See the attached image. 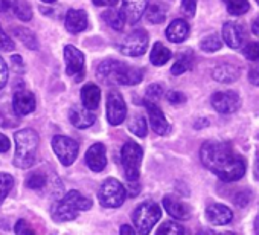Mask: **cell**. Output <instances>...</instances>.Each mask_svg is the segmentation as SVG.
Wrapping results in <instances>:
<instances>
[{"instance_id": "1", "label": "cell", "mask_w": 259, "mask_h": 235, "mask_svg": "<svg viewBox=\"0 0 259 235\" xmlns=\"http://www.w3.org/2000/svg\"><path fill=\"white\" fill-rule=\"evenodd\" d=\"M200 158L203 165L223 182H236L247 170L245 159L229 142H204L200 150Z\"/></svg>"}, {"instance_id": "2", "label": "cell", "mask_w": 259, "mask_h": 235, "mask_svg": "<svg viewBox=\"0 0 259 235\" xmlns=\"http://www.w3.org/2000/svg\"><path fill=\"white\" fill-rule=\"evenodd\" d=\"M98 80L105 84H120V86H135L139 84L144 78L141 69L132 67L117 60L102 61L96 69Z\"/></svg>"}, {"instance_id": "3", "label": "cell", "mask_w": 259, "mask_h": 235, "mask_svg": "<svg viewBox=\"0 0 259 235\" xmlns=\"http://www.w3.org/2000/svg\"><path fill=\"white\" fill-rule=\"evenodd\" d=\"M14 139H16L14 165L22 170L31 168L37 161L38 135L31 129H25V130L17 132Z\"/></svg>"}, {"instance_id": "4", "label": "cell", "mask_w": 259, "mask_h": 235, "mask_svg": "<svg viewBox=\"0 0 259 235\" xmlns=\"http://www.w3.org/2000/svg\"><path fill=\"white\" fill-rule=\"evenodd\" d=\"M92 208V200L84 197L78 191H69L52 208V218L55 221H70L78 217V211H87Z\"/></svg>"}, {"instance_id": "5", "label": "cell", "mask_w": 259, "mask_h": 235, "mask_svg": "<svg viewBox=\"0 0 259 235\" xmlns=\"http://www.w3.org/2000/svg\"><path fill=\"white\" fill-rule=\"evenodd\" d=\"M132 218L138 229V233L148 235L151 229L154 227V224L162 218V208L156 202H151V200L144 202L135 209Z\"/></svg>"}, {"instance_id": "6", "label": "cell", "mask_w": 259, "mask_h": 235, "mask_svg": "<svg viewBox=\"0 0 259 235\" xmlns=\"http://www.w3.org/2000/svg\"><path fill=\"white\" fill-rule=\"evenodd\" d=\"M144 151L142 147L135 141H126L120 150L122 167L125 171V177L130 182H136L141 176V164H142Z\"/></svg>"}, {"instance_id": "7", "label": "cell", "mask_w": 259, "mask_h": 235, "mask_svg": "<svg viewBox=\"0 0 259 235\" xmlns=\"http://www.w3.org/2000/svg\"><path fill=\"white\" fill-rule=\"evenodd\" d=\"M98 199L104 208H119L126 199V189L117 179H107L98 191Z\"/></svg>"}, {"instance_id": "8", "label": "cell", "mask_w": 259, "mask_h": 235, "mask_svg": "<svg viewBox=\"0 0 259 235\" xmlns=\"http://www.w3.org/2000/svg\"><path fill=\"white\" fill-rule=\"evenodd\" d=\"M148 42H150V37L145 29H135L120 43L119 51H120V54H123L126 57H141L147 52Z\"/></svg>"}, {"instance_id": "9", "label": "cell", "mask_w": 259, "mask_h": 235, "mask_svg": "<svg viewBox=\"0 0 259 235\" xmlns=\"http://www.w3.org/2000/svg\"><path fill=\"white\" fill-rule=\"evenodd\" d=\"M52 148L64 167L72 165L75 159L78 158V151H79V145L76 141L67 136H61V135H57L52 138Z\"/></svg>"}, {"instance_id": "10", "label": "cell", "mask_w": 259, "mask_h": 235, "mask_svg": "<svg viewBox=\"0 0 259 235\" xmlns=\"http://www.w3.org/2000/svg\"><path fill=\"white\" fill-rule=\"evenodd\" d=\"M126 104L117 90H111L107 96V118L111 126H119L125 121Z\"/></svg>"}, {"instance_id": "11", "label": "cell", "mask_w": 259, "mask_h": 235, "mask_svg": "<svg viewBox=\"0 0 259 235\" xmlns=\"http://www.w3.org/2000/svg\"><path fill=\"white\" fill-rule=\"evenodd\" d=\"M212 107L223 114L235 113L241 107V98L236 92L233 90H224V92H217L212 95Z\"/></svg>"}, {"instance_id": "12", "label": "cell", "mask_w": 259, "mask_h": 235, "mask_svg": "<svg viewBox=\"0 0 259 235\" xmlns=\"http://www.w3.org/2000/svg\"><path fill=\"white\" fill-rule=\"evenodd\" d=\"M144 104H145V108H147L148 116H150V126H151V129H153L157 135H160V136L168 135V133L171 132V126H169V123L166 121V118H165L163 111L160 110V107H159L156 102L148 101V99H145Z\"/></svg>"}, {"instance_id": "13", "label": "cell", "mask_w": 259, "mask_h": 235, "mask_svg": "<svg viewBox=\"0 0 259 235\" xmlns=\"http://www.w3.org/2000/svg\"><path fill=\"white\" fill-rule=\"evenodd\" d=\"M35 96L32 92L20 87L16 89V93L13 96V108L17 116H26L35 110Z\"/></svg>"}, {"instance_id": "14", "label": "cell", "mask_w": 259, "mask_h": 235, "mask_svg": "<svg viewBox=\"0 0 259 235\" xmlns=\"http://www.w3.org/2000/svg\"><path fill=\"white\" fill-rule=\"evenodd\" d=\"M64 61H66V73L70 76H75L78 73H82L84 69V55L79 49H76L72 45L64 46Z\"/></svg>"}, {"instance_id": "15", "label": "cell", "mask_w": 259, "mask_h": 235, "mask_svg": "<svg viewBox=\"0 0 259 235\" xmlns=\"http://www.w3.org/2000/svg\"><path fill=\"white\" fill-rule=\"evenodd\" d=\"M148 7V0H122V13L130 25L141 20Z\"/></svg>"}, {"instance_id": "16", "label": "cell", "mask_w": 259, "mask_h": 235, "mask_svg": "<svg viewBox=\"0 0 259 235\" xmlns=\"http://www.w3.org/2000/svg\"><path fill=\"white\" fill-rule=\"evenodd\" d=\"M85 164L89 168L95 173H99L107 165V156H105V147L104 144H93L87 153H85Z\"/></svg>"}, {"instance_id": "17", "label": "cell", "mask_w": 259, "mask_h": 235, "mask_svg": "<svg viewBox=\"0 0 259 235\" xmlns=\"http://www.w3.org/2000/svg\"><path fill=\"white\" fill-rule=\"evenodd\" d=\"M206 217L212 224L223 226V224H229L233 220V212L226 205L212 203L206 209Z\"/></svg>"}, {"instance_id": "18", "label": "cell", "mask_w": 259, "mask_h": 235, "mask_svg": "<svg viewBox=\"0 0 259 235\" xmlns=\"http://www.w3.org/2000/svg\"><path fill=\"white\" fill-rule=\"evenodd\" d=\"M69 120L76 129H89L95 123V114L84 105H73L69 111Z\"/></svg>"}, {"instance_id": "19", "label": "cell", "mask_w": 259, "mask_h": 235, "mask_svg": "<svg viewBox=\"0 0 259 235\" xmlns=\"http://www.w3.org/2000/svg\"><path fill=\"white\" fill-rule=\"evenodd\" d=\"M64 25L70 34H78V32L84 31L89 26L87 13L82 10H69L66 14V19H64Z\"/></svg>"}, {"instance_id": "20", "label": "cell", "mask_w": 259, "mask_h": 235, "mask_svg": "<svg viewBox=\"0 0 259 235\" xmlns=\"http://www.w3.org/2000/svg\"><path fill=\"white\" fill-rule=\"evenodd\" d=\"M163 208L171 217L177 220H188L191 217V208L174 195H166L163 199Z\"/></svg>"}, {"instance_id": "21", "label": "cell", "mask_w": 259, "mask_h": 235, "mask_svg": "<svg viewBox=\"0 0 259 235\" xmlns=\"http://www.w3.org/2000/svg\"><path fill=\"white\" fill-rule=\"evenodd\" d=\"M221 34H223L224 43L232 49H238L244 43V31H242V28H239L238 25H235L232 22H229V23H226L223 26Z\"/></svg>"}, {"instance_id": "22", "label": "cell", "mask_w": 259, "mask_h": 235, "mask_svg": "<svg viewBox=\"0 0 259 235\" xmlns=\"http://www.w3.org/2000/svg\"><path fill=\"white\" fill-rule=\"evenodd\" d=\"M241 72L238 69V66L230 64V63H223L220 66H217L212 72V78L218 83H224V84H230L235 83L239 78Z\"/></svg>"}, {"instance_id": "23", "label": "cell", "mask_w": 259, "mask_h": 235, "mask_svg": "<svg viewBox=\"0 0 259 235\" xmlns=\"http://www.w3.org/2000/svg\"><path fill=\"white\" fill-rule=\"evenodd\" d=\"M188 35H189V25L182 19L172 20L166 29V38L172 43H182L188 38Z\"/></svg>"}, {"instance_id": "24", "label": "cell", "mask_w": 259, "mask_h": 235, "mask_svg": "<svg viewBox=\"0 0 259 235\" xmlns=\"http://www.w3.org/2000/svg\"><path fill=\"white\" fill-rule=\"evenodd\" d=\"M82 105L89 110H95L101 101V89L96 84H85L81 90Z\"/></svg>"}, {"instance_id": "25", "label": "cell", "mask_w": 259, "mask_h": 235, "mask_svg": "<svg viewBox=\"0 0 259 235\" xmlns=\"http://www.w3.org/2000/svg\"><path fill=\"white\" fill-rule=\"evenodd\" d=\"M171 57H172L171 51H169L166 46H163L160 42H157V43H154V46H153V49H151L150 61H151L154 66H163V64H166V63L171 60Z\"/></svg>"}, {"instance_id": "26", "label": "cell", "mask_w": 259, "mask_h": 235, "mask_svg": "<svg viewBox=\"0 0 259 235\" xmlns=\"http://www.w3.org/2000/svg\"><path fill=\"white\" fill-rule=\"evenodd\" d=\"M102 19L105 20V23L116 29V31H122L123 26H125V16L122 13V10H114V8H110L107 10L104 14H102Z\"/></svg>"}, {"instance_id": "27", "label": "cell", "mask_w": 259, "mask_h": 235, "mask_svg": "<svg viewBox=\"0 0 259 235\" xmlns=\"http://www.w3.org/2000/svg\"><path fill=\"white\" fill-rule=\"evenodd\" d=\"M144 14H145V19H147L150 23H153V25L163 23L165 19H166V10H165L163 7L157 5V4H153V5L147 7V10H145Z\"/></svg>"}, {"instance_id": "28", "label": "cell", "mask_w": 259, "mask_h": 235, "mask_svg": "<svg viewBox=\"0 0 259 235\" xmlns=\"http://www.w3.org/2000/svg\"><path fill=\"white\" fill-rule=\"evenodd\" d=\"M14 35L28 48V49H32V51H35V49H38V42H37V37L34 35V32H31L29 29H26V28H20V26H17V28H14Z\"/></svg>"}, {"instance_id": "29", "label": "cell", "mask_w": 259, "mask_h": 235, "mask_svg": "<svg viewBox=\"0 0 259 235\" xmlns=\"http://www.w3.org/2000/svg\"><path fill=\"white\" fill-rule=\"evenodd\" d=\"M226 10L232 16H242L250 10L248 0H223Z\"/></svg>"}, {"instance_id": "30", "label": "cell", "mask_w": 259, "mask_h": 235, "mask_svg": "<svg viewBox=\"0 0 259 235\" xmlns=\"http://www.w3.org/2000/svg\"><path fill=\"white\" fill-rule=\"evenodd\" d=\"M156 235H189L188 229L176 221H165L157 229Z\"/></svg>"}, {"instance_id": "31", "label": "cell", "mask_w": 259, "mask_h": 235, "mask_svg": "<svg viewBox=\"0 0 259 235\" xmlns=\"http://www.w3.org/2000/svg\"><path fill=\"white\" fill-rule=\"evenodd\" d=\"M191 67H192V54L191 52H185V54H182L179 57V60L171 67V73L172 75H182L186 70H189Z\"/></svg>"}, {"instance_id": "32", "label": "cell", "mask_w": 259, "mask_h": 235, "mask_svg": "<svg viewBox=\"0 0 259 235\" xmlns=\"http://www.w3.org/2000/svg\"><path fill=\"white\" fill-rule=\"evenodd\" d=\"M128 129L132 133H135L136 136L139 138H145L147 136V132H148V126H147V121L144 116H136L133 118L132 121L128 124Z\"/></svg>"}, {"instance_id": "33", "label": "cell", "mask_w": 259, "mask_h": 235, "mask_svg": "<svg viewBox=\"0 0 259 235\" xmlns=\"http://www.w3.org/2000/svg\"><path fill=\"white\" fill-rule=\"evenodd\" d=\"M221 46H223V43H221L220 37L215 35V34L207 35V37L203 38L201 43H200V48H201L204 52H217V51L221 49Z\"/></svg>"}, {"instance_id": "34", "label": "cell", "mask_w": 259, "mask_h": 235, "mask_svg": "<svg viewBox=\"0 0 259 235\" xmlns=\"http://www.w3.org/2000/svg\"><path fill=\"white\" fill-rule=\"evenodd\" d=\"M13 185H14L13 176H10L7 173H0V203L7 199V195L10 194Z\"/></svg>"}, {"instance_id": "35", "label": "cell", "mask_w": 259, "mask_h": 235, "mask_svg": "<svg viewBox=\"0 0 259 235\" xmlns=\"http://www.w3.org/2000/svg\"><path fill=\"white\" fill-rule=\"evenodd\" d=\"M46 183H48V179L43 173H32L26 180V186L31 189H41L46 186Z\"/></svg>"}, {"instance_id": "36", "label": "cell", "mask_w": 259, "mask_h": 235, "mask_svg": "<svg viewBox=\"0 0 259 235\" xmlns=\"http://www.w3.org/2000/svg\"><path fill=\"white\" fill-rule=\"evenodd\" d=\"M14 13L23 22H28V20L32 19V10L29 8V5L25 2V0H17V5L14 8Z\"/></svg>"}, {"instance_id": "37", "label": "cell", "mask_w": 259, "mask_h": 235, "mask_svg": "<svg viewBox=\"0 0 259 235\" xmlns=\"http://www.w3.org/2000/svg\"><path fill=\"white\" fill-rule=\"evenodd\" d=\"M242 54L250 61H259V42H253V43H248L247 46H244Z\"/></svg>"}, {"instance_id": "38", "label": "cell", "mask_w": 259, "mask_h": 235, "mask_svg": "<svg viewBox=\"0 0 259 235\" xmlns=\"http://www.w3.org/2000/svg\"><path fill=\"white\" fill-rule=\"evenodd\" d=\"M162 96H163V87H162L160 84H151V86L147 89V98H145V99L156 102V101H159Z\"/></svg>"}, {"instance_id": "39", "label": "cell", "mask_w": 259, "mask_h": 235, "mask_svg": "<svg viewBox=\"0 0 259 235\" xmlns=\"http://www.w3.org/2000/svg\"><path fill=\"white\" fill-rule=\"evenodd\" d=\"M14 232L16 235H35V230L31 227V224L26 220H19L14 226Z\"/></svg>"}, {"instance_id": "40", "label": "cell", "mask_w": 259, "mask_h": 235, "mask_svg": "<svg viewBox=\"0 0 259 235\" xmlns=\"http://www.w3.org/2000/svg\"><path fill=\"white\" fill-rule=\"evenodd\" d=\"M14 42L4 32L2 26H0V51H14Z\"/></svg>"}, {"instance_id": "41", "label": "cell", "mask_w": 259, "mask_h": 235, "mask_svg": "<svg viewBox=\"0 0 259 235\" xmlns=\"http://www.w3.org/2000/svg\"><path fill=\"white\" fill-rule=\"evenodd\" d=\"M166 98H168V101H169L171 104H174V105H179V104L186 102V96H185L182 92H177V90H171V92H168Z\"/></svg>"}, {"instance_id": "42", "label": "cell", "mask_w": 259, "mask_h": 235, "mask_svg": "<svg viewBox=\"0 0 259 235\" xmlns=\"http://www.w3.org/2000/svg\"><path fill=\"white\" fill-rule=\"evenodd\" d=\"M197 8V0H182V10L186 16L192 17L195 14Z\"/></svg>"}, {"instance_id": "43", "label": "cell", "mask_w": 259, "mask_h": 235, "mask_svg": "<svg viewBox=\"0 0 259 235\" xmlns=\"http://www.w3.org/2000/svg\"><path fill=\"white\" fill-rule=\"evenodd\" d=\"M250 199H251V192L247 191V189H244V191L238 192V195L235 197V203L238 206H245L250 202Z\"/></svg>"}, {"instance_id": "44", "label": "cell", "mask_w": 259, "mask_h": 235, "mask_svg": "<svg viewBox=\"0 0 259 235\" xmlns=\"http://www.w3.org/2000/svg\"><path fill=\"white\" fill-rule=\"evenodd\" d=\"M7 81H8V67H7V63L4 61V58L0 57V89H4Z\"/></svg>"}, {"instance_id": "45", "label": "cell", "mask_w": 259, "mask_h": 235, "mask_svg": "<svg viewBox=\"0 0 259 235\" xmlns=\"http://www.w3.org/2000/svg\"><path fill=\"white\" fill-rule=\"evenodd\" d=\"M17 0H0V13L5 14L8 11H14Z\"/></svg>"}, {"instance_id": "46", "label": "cell", "mask_w": 259, "mask_h": 235, "mask_svg": "<svg viewBox=\"0 0 259 235\" xmlns=\"http://www.w3.org/2000/svg\"><path fill=\"white\" fill-rule=\"evenodd\" d=\"M11 63H13L14 70H17L19 73H23V72H25V64H23L20 55H13V57H11Z\"/></svg>"}, {"instance_id": "47", "label": "cell", "mask_w": 259, "mask_h": 235, "mask_svg": "<svg viewBox=\"0 0 259 235\" xmlns=\"http://www.w3.org/2000/svg\"><path fill=\"white\" fill-rule=\"evenodd\" d=\"M248 81L254 86H259V64L253 66L248 72Z\"/></svg>"}, {"instance_id": "48", "label": "cell", "mask_w": 259, "mask_h": 235, "mask_svg": "<svg viewBox=\"0 0 259 235\" xmlns=\"http://www.w3.org/2000/svg\"><path fill=\"white\" fill-rule=\"evenodd\" d=\"M10 147H11L10 139H8L5 135L0 133V153H7V151L10 150Z\"/></svg>"}, {"instance_id": "49", "label": "cell", "mask_w": 259, "mask_h": 235, "mask_svg": "<svg viewBox=\"0 0 259 235\" xmlns=\"http://www.w3.org/2000/svg\"><path fill=\"white\" fill-rule=\"evenodd\" d=\"M96 7H114L117 0H92Z\"/></svg>"}, {"instance_id": "50", "label": "cell", "mask_w": 259, "mask_h": 235, "mask_svg": "<svg viewBox=\"0 0 259 235\" xmlns=\"http://www.w3.org/2000/svg\"><path fill=\"white\" fill-rule=\"evenodd\" d=\"M120 235H136V230L130 224H123L120 227Z\"/></svg>"}, {"instance_id": "51", "label": "cell", "mask_w": 259, "mask_h": 235, "mask_svg": "<svg viewBox=\"0 0 259 235\" xmlns=\"http://www.w3.org/2000/svg\"><path fill=\"white\" fill-rule=\"evenodd\" d=\"M251 31H253V34H254V35H257V37H259V17L253 22V25H251Z\"/></svg>"}, {"instance_id": "52", "label": "cell", "mask_w": 259, "mask_h": 235, "mask_svg": "<svg viewBox=\"0 0 259 235\" xmlns=\"http://www.w3.org/2000/svg\"><path fill=\"white\" fill-rule=\"evenodd\" d=\"M254 176H256V179L259 180V150H257V154H256V162H254Z\"/></svg>"}, {"instance_id": "53", "label": "cell", "mask_w": 259, "mask_h": 235, "mask_svg": "<svg viewBox=\"0 0 259 235\" xmlns=\"http://www.w3.org/2000/svg\"><path fill=\"white\" fill-rule=\"evenodd\" d=\"M254 230H256V233L259 235V214H257V217H256V220H254Z\"/></svg>"}, {"instance_id": "54", "label": "cell", "mask_w": 259, "mask_h": 235, "mask_svg": "<svg viewBox=\"0 0 259 235\" xmlns=\"http://www.w3.org/2000/svg\"><path fill=\"white\" fill-rule=\"evenodd\" d=\"M210 235H235L233 232H217V233H210Z\"/></svg>"}, {"instance_id": "55", "label": "cell", "mask_w": 259, "mask_h": 235, "mask_svg": "<svg viewBox=\"0 0 259 235\" xmlns=\"http://www.w3.org/2000/svg\"><path fill=\"white\" fill-rule=\"evenodd\" d=\"M41 2H45V4H54V2H57V0H41Z\"/></svg>"}, {"instance_id": "56", "label": "cell", "mask_w": 259, "mask_h": 235, "mask_svg": "<svg viewBox=\"0 0 259 235\" xmlns=\"http://www.w3.org/2000/svg\"><path fill=\"white\" fill-rule=\"evenodd\" d=\"M256 2H257V5H259V0H256Z\"/></svg>"}]
</instances>
